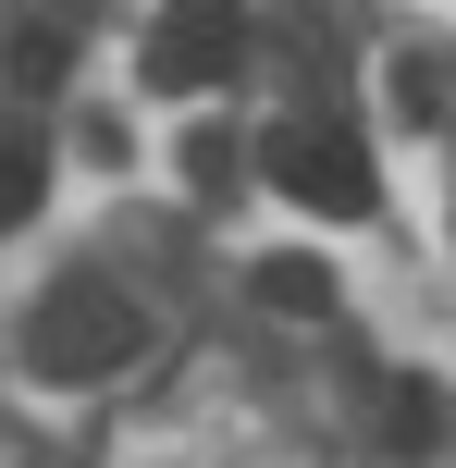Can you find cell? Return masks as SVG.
Segmentation results:
<instances>
[{
  "mask_svg": "<svg viewBox=\"0 0 456 468\" xmlns=\"http://www.w3.org/2000/svg\"><path fill=\"white\" fill-rule=\"evenodd\" d=\"M136 346H148V308L123 296V283H99V271H62L37 308H25V370L62 382V395H87V382L136 370Z\"/></svg>",
  "mask_w": 456,
  "mask_h": 468,
  "instance_id": "cell-1",
  "label": "cell"
},
{
  "mask_svg": "<svg viewBox=\"0 0 456 468\" xmlns=\"http://www.w3.org/2000/svg\"><path fill=\"white\" fill-rule=\"evenodd\" d=\"M260 173L296 197V210H321V222H370L383 210V173H370V148L345 136V123H271Z\"/></svg>",
  "mask_w": 456,
  "mask_h": 468,
  "instance_id": "cell-2",
  "label": "cell"
},
{
  "mask_svg": "<svg viewBox=\"0 0 456 468\" xmlns=\"http://www.w3.org/2000/svg\"><path fill=\"white\" fill-rule=\"evenodd\" d=\"M235 62H247V25H235V0H173V13H161V37H148V87H173V99L222 87Z\"/></svg>",
  "mask_w": 456,
  "mask_h": 468,
  "instance_id": "cell-3",
  "label": "cell"
},
{
  "mask_svg": "<svg viewBox=\"0 0 456 468\" xmlns=\"http://www.w3.org/2000/svg\"><path fill=\"white\" fill-rule=\"evenodd\" d=\"M260 308L271 321H334V271H321L309 247H271L260 259Z\"/></svg>",
  "mask_w": 456,
  "mask_h": 468,
  "instance_id": "cell-4",
  "label": "cell"
},
{
  "mask_svg": "<svg viewBox=\"0 0 456 468\" xmlns=\"http://www.w3.org/2000/svg\"><path fill=\"white\" fill-rule=\"evenodd\" d=\"M37 197H49V148L37 136H0V234L37 222Z\"/></svg>",
  "mask_w": 456,
  "mask_h": 468,
  "instance_id": "cell-5",
  "label": "cell"
},
{
  "mask_svg": "<svg viewBox=\"0 0 456 468\" xmlns=\"http://www.w3.org/2000/svg\"><path fill=\"white\" fill-rule=\"evenodd\" d=\"M383 99H395V123H444V74L419 62V49H408V62H383Z\"/></svg>",
  "mask_w": 456,
  "mask_h": 468,
  "instance_id": "cell-6",
  "label": "cell"
},
{
  "mask_svg": "<svg viewBox=\"0 0 456 468\" xmlns=\"http://www.w3.org/2000/svg\"><path fill=\"white\" fill-rule=\"evenodd\" d=\"M383 431H395V444H432V431H444V395H432V382H395V407H383Z\"/></svg>",
  "mask_w": 456,
  "mask_h": 468,
  "instance_id": "cell-7",
  "label": "cell"
},
{
  "mask_svg": "<svg viewBox=\"0 0 456 468\" xmlns=\"http://www.w3.org/2000/svg\"><path fill=\"white\" fill-rule=\"evenodd\" d=\"M235 161H247V148L222 136V123H210V136H186V186H197V197H235Z\"/></svg>",
  "mask_w": 456,
  "mask_h": 468,
  "instance_id": "cell-8",
  "label": "cell"
},
{
  "mask_svg": "<svg viewBox=\"0 0 456 468\" xmlns=\"http://www.w3.org/2000/svg\"><path fill=\"white\" fill-rule=\"evenodd\" d=\"M62 62H74V37H62V25H13V74H25V87H49Z\"/></svg>",
  "mask_w": 456,
  "mask_h": 468,
  "instance_id": "cell-9",
  "label": "cell"
}]
</instances>
